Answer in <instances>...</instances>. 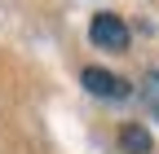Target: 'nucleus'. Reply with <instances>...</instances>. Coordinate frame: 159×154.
<instances>
[{
  "label": "nucleus",
  "mask_w": 159,
  "mask_h": 154,
  "mask_svg": "<svg viewBox=\"0 0 159 154\" xmlns=\"http://www.w3.org/2000/svg\"><path fill=\"white\" fill-rule=\"evenodd\" d=\"M89 40L106 53H128V27H124L119 13H97L89 22Z\"/></svg>",
  "instance_id": "nucleus-1"
},
{
  "label": "nucleus",
  "mask_w": 159,
  "mask_h": 154,
  "mask_svg": "<svg viewBox=\"0 0 159 154\" xmlns=\"http://www.w3.org/2000/svg\"><path fill=\"white\" fill-rule=\"evenodd\" d=\"M142 101H146V110L159 119V71H150L146 79H142Z\"/></svg>",
  "instance_id": "nucleus-4"
},
{
  "label": "nucleus",
  "mask_w": 159,
  "mask_h": 154,
  "mask_svg": "<svg viewBox=\"0 0 159 154\" xmlns=\"http://www.w3.org/2000/svg\"><path fill=\"white\" fill-rule=\"evenodd\" d=\"M80 84H84L93 97H106V101H119V97H128V84L119 79V75L102 71V66H89L84 75H80Z\"/></svg>",
  "instance_id": "nucleus-2"
},
{
  "label": "nucleus",
  "mask_w": 159,
  "mask_h": 154,
  "mask_svg": "<svg viewBox=\"0 0 159 154\" xmlns=\"http://www.w3.org/2000/svg\"><path fill=\"white\" fill-rule=\"evenodd\" d=\"M119 150H124V154H150L155 141H150V132L142 123H124V128H119Z\"/></svg>",
  "instance_id": "nucleus-3"
}]
</instances>
